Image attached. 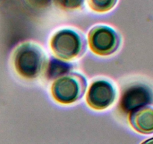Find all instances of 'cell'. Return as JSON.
<instances>
[{
  "label": "cell",
  "instance_id": "1",
  "mask_svg": "<svg viewBox=\"0 0 153 144\" xmlns=\"http://www.w3.org/2000/svg\"><path fill=\"white\" fill-rule=\"evenodd\" d=\"M46 62L44 51L40 46L31 42L19 45L13 56L15 70L22 77L28 80L38 77L43 72Z\"/></svg>",
  "mask_w": 153,
  "mask_h": 144
},
{
  "label": "cell",
  "instance_id": "2",
  "mask_svg": "<svg viewBox=\"0 0 153 144\" xmlns=\"http://www.w3.org/2000/svg\"><path fill=\"white\" fill-rule=\"evenodd\" d=\"M52 52L60 59L70 61L82 56L86 50L83 35L70 28L58 30L51 38Z\"/></svg>",
  "mask_w": 153,
  "mask_h": 144
},
{
  "label": "cell",
  "instance_id": "3",
  "mask_svg": "<svg viewBox=\"0 0 153 144\" xmlns=\"http://www.w3.org/2000/svg\"><path fill=\"white\" fill-rule=\"evenodd\" d=\"M86 88V78L81 74L70 72L55 80L51 87V92L57 102L62 104H70L82 98Z\"/></svg>",
  "mask_w": 153,
  "mask_h": 144
},
{
  "label": "cell",
  "instance_id": "4",
  "mask_svg": "<svg viewBox=\"0 0 153 144\" xmlns=\"http://www.w3.org/2000/svg\"><path fill=\"white\" fill-rule=\"evenodd\" d=\"M88 45L94 53L99 56H110L120 47L121 39L119 34L111 27L97 25L88 32Z\"/></svg>",
  "mask_w": 153,
  "mask_h": 144
},
{
  "label": "cell",
  "instance_id": "5",
  "mask_svg": "<svg viewBox=\"0 0 153 144\" xmlns=\"http://www.w3.org/2000/svg\"><path fill=\"white\" fill-rule=\"evenodd\" d=\"M153 94L150 88L143 84H133L123 92L119 102V109L125 114H130L152 103Z\"/></svg>",
  "mask_w": 153,
  "mask_h": 144
},
{
  "label": "cell",
  "instance_id": "6",
  "mask_svg": "<svg viewBox=\"0 0 153 144\" xmlns=\"http://www.w3.org/2000/svg\"><path fill=\"white\" fill-rule=\"evenodd\" d=\"M117 92L111 82L105 80L93 82L86 96L88 106L96 110H103L113 104L116 99Z\"/></svg>",
  "mask_w": 153,
  "mask_h": 144
},
{
  "label": "cell",
  "instance_id": "7",
  "mask_svg": "<svg viewBox=\"0 0 153 144\" xmlns=\"http://www.w3.org/2000/svg\"><path fill=\"white\" fill-rule=\"evenodd\" d=\"M131 127L140 134H149L153 133V108L143 106L134 111L129 115Z\"/></svg>",
  "mask_w": 153,
  "mask_h": 144
},
{
  "label": "cell",
  "instance_id": "8",
  "mask_svg": "<svg viewBox=\"0 0 153 144\" xmlns=\"http://www.w3.org/2000/svg\"><path fill=\"white\" fill-rule=\"evenodd\" d=\"M73 64L64 60L52 57L46 62L43 70V76L48 80H56L70 73L73 70Z\"/></svg>",
  "mask_w": 153,
  "mask_h": 144
},
{
  "label": "cell",
  "instance_id": "9",
  "mask_svg": "<svg viewBox=\"0 0 153 144\" xmlns=\"http://www.w3.org/2000/svg\"><path fill=\"white\" fill-rule=\"evenodd\" d=\"M119 0H87L90 8L97 13H107L114 8Z\"/></svg>",
  "mask_w": 153,
  "mask_h": 144
},
{
  "label": "cell",
  "instance_id": "10",
  "mask_svg": "<svg viewBox=\"0 0 153 144\" xmlns=\"http://www.w3.org/2000/svg\"><path fill=\"white\" fill-rule=\"evenodd\" d=\"M85 0H52L54 4L65 11H74L83 8Z\"/></svg>",
  "mask_w": 153,
  "mask_h": 144
},
{
  "label": "cell",
  "instance_id": "11",
  "mask_svg": "<svg viewBox=\"0 0 153 144\" xmlns=\"http://www.w3.org/2000/svg\"><path fill=\"white\" fill-rule=\"evenodd\" d=\"M28 4L34 8L42 9L49 7L52 0H25Z\"/></svg>",
  "mask_w": 153,
  "mask_h": 144
},
{
  "label": "cell",
  "instance_id": "12",
  "mask_svg": "<svg viewBox=\"0 0 153 144\" xmlns=\"http://www.w3.org/2000/svg\"><path fill=\"white\" fill-rule=\"evenodd\" d=\"M141 144H153V137L149 138V139L143 141Z\"/></svg>",
  "mask_w": 153,
  "mask_h": 144
}]
</instances>
